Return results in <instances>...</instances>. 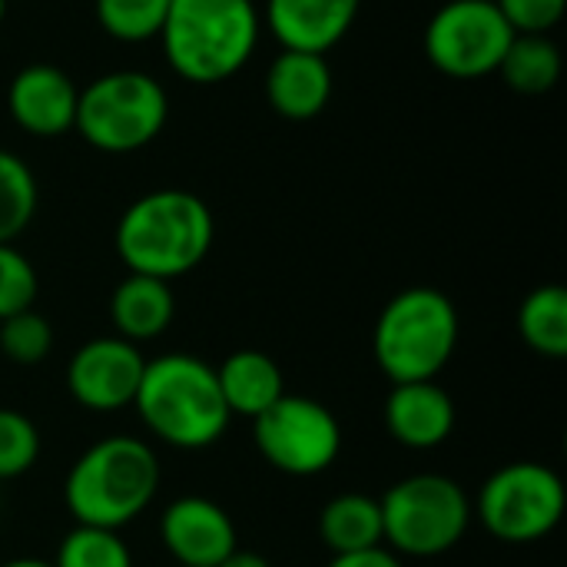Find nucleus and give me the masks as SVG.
Masks as SVG:
<instances>
[{"label":"nucleus","instance_id":"1","mask_svg":"<svg viewBox=\"0 0 567 567\" xmlns=\"http://www.w3.org/2000/svg\"><path fill=\"white\" fill-rule=\"evenodd\" d=\"M133 409L150 435L179 452L213 449L233 422L216 369L189 352L146 359Z\"/></svg>","mask_w":567,"mask_h":567},{"label":"nucleus","instance_id":"2","mask_svg":"<svg viewBox=\"0 0 567 567\" xmlns=\"http://www.w3.org/2000/svg\"><path fill=\"white\" fill-rule=\"evenodd\" d=\"M216 223L189 189H153L133 199L116 223V256L136 276L173 282L213 249Z\"/></svg>","mask_w":567,"mask_h":567},{"label":"nucleus","instance_id":"3","mask_svg":"<svg viewBox=\"0 0 567 567\" xmlns=\"http://www.w3.org/2000/svg\"><path fill=\"white\" fill-rule=\"evenodd\" d=\"M159 478L153 445L133 435H110L70 465L63 502L76 525L120 532L153 505Z\"/></svg>","mask_w":567,"mask_h":567},{"label":"nucleus","instance_id":"4","mask_svg":"<svg viewBox=\"0 0 567 567\" xmlns=\"http://www.w3.org/2000/svg\"><path fill=\"white\" fill-rule=\"evenodd\" d=\"M259 27L252 0H169L159 37L176 76L213 86L249 63Z\"/></svg>","mask_w":567,"mask_h":567},{"label":"nucleus","instance_id":"5","mask_svg":"<svg viewBox=\"0 0 567 567\" xmlns=\"http://www.w3.org/2000/svg\"><path fill=\"white\" fill-rule=\"evenodd\" d=\"M462 339L455 302L432 289L412 286L385 302L372 329V355L392 385L435 382L452 362Z\"/></svg>","mask_w":567,"mask_h":567},{"label":"nucleus","instance_id":"6","mask_svg":"<svg viewBox=\"0 0 567 567\" xmlns=\"http://www.w3.org/2000/svg\"><path fill=\"white\" fill-rule=\"evenodd\" d=\"M382 545L405 558H439L462 545L472 528V498L435 472L395 482L382 498Z\"/></svg>","mask_w":567,"mask_h":567},{"label":"nucleus","instance_id":"7","mask_svg":"<svg viewBox=\"0 0 567 567\" xmlns=\"http://www.w3.org/2000/svg\"><path fill=\"white\" fill-rule=\"evenodd\" d=\"M166 120L169 100L156 76L113 70L80 90L73 130L103 153H133L153 143Z\"/></svg>","mask_w":567,"mask_h":567},{"label":"nucleus","instance_id":"8","mask_svg":"<svg viewBox=\"0 0 567 567\" xmlns=\"http://www.w3.org/2000/svg\"><path fill=\"white\" fill-rule=\"evenodd\" d=\"M472 518L505 545H535L565 518V482L542 462H508L478 488Z\"/></svg>","mask_w":567,"mask_h":567},{"label":"nucleus","instance_id":"9","mask_svg":"<svg viewBox=\"0 0 567 567\" xmlns=\"http://www.w3.org/2000/svg\"><path fill=\"white\" fill-rule=\"evenodd\" d=\"M252 439L262 462L292 478H316L329 472L342 452L339 419L306 395H282L252 419Z\"/></svg>","mask_w":567,"mask_h":567},{"label":"nucleus","instance_id":"10","mask_svg":"<svg viewBox=\"0 0 567 567\" xmlns=\"http://www.w3.org/2000/svg\"><path fill=\"white\" fill-rule=\"evenodd\" d=\"M515 30L495 0H449L425 27V56L455 80H478L498 70Z\"/></svg>","mask_w":567,"mask_h":567},{"label":"nucleus","instance_id":"11","mask_svg":"<svg viewBox=\"0 0 567 567\" xmlns=\"http://www.w3.org/2000/svg\"><path fill=\"white\" fill-rule=\"evenodd\" d=\"M146 359L140 346L120 336H100L83 342L66 362V389L73 402L86 412H120L133 409Z\"/></svg>","mask_w":567,"mask_h":567},{"label":"nucleus","instance_id":"12","mask_svg":"<svg viewBox=\"0 0 567 567\" xmlns=\"http://www.w3.org/2000/svg\"><path fill=\"white\" fill-rule=\"evenodd\" d=\"M159 542L176 567H219L239 548L229 512L199 495H183L159 515Z\"/></svg>","mask_w":567,"mask_h":567},{"label":"nucleus","instance_id":"13","mask_svg":"<svg viewBox=\"0 0 567 567\" xmlns=\"http://www.w3.org/2000/svg\"><path fill=\"white\" fill-rule=\"evenodd\" d=\"M76 96L73 80L53 63L23 66L7 90V106L13 123L40 140H53L73 130L76 123Z\"/></svg>","mask_w":567,"mask_h":567},{"label":"nucleus","instance_id":"14","mask_svg":"<svg viewBox=\"0 0 567 567\" xmlns=\"http://www.w3.org/2000/svg\"><path fill=\"white\" fill-rule=\"evenodd\" d=\"M389 435L412 452H432L455 432V402L439 382H402L385 399Z\"/></svg>","mask_w":567,"mask_h":567},{"label":"nucleus","instance_id":"15","mask_svg":"<svg viewBox=\"0 0 567 567\" xmlns=\"http://www.w3.org/2000/svg\"><path fill=\"white\" fill-rule=\"evenodd\" d=\"M362 0H266V23L282 50L326 53L355 23Z\"/></svg>","mask_w":567,"mask_h":567},{"label":"nucleus","instance_id":"16","mask_svg":"<svg viewBox=\"0 0 567 567\" xmlns=\"http://www.w3.org/2000/svg\"><path fill=\"white\" fill-rule=\"evenodd\" d=\"M332 66L326 53L282 50L266 73V100L286 120H312L329 106Z\"/></svg>","mask_w":567,"mask_h":567},{"label":"nucleus","instance_id":"17","mask_svg":"<svg viewBox=\"0 0 567 567\" xmlns=\"http://www.w3.org/2000/svg\"><path fill=\"white\" fill-rule=\"evenodd\" d=\"M176 316V296L169 282L153 279V276H136L130 272L110 296V322L113 336L143 346L159 339Z\"/></svg>","mask_w":567,"mask_h":567},{"label":"nucleus","instance_id":"18","mask_svg":"<svg viewBox=\"0 0 567 567\" xmlns=\"http://www.w3.org/2000/svg\"><path fill=\"white\" fill-rule=\"evenodd\" d=\"M216 382L233 419H259L269 405H276L286 395L279 362L259 349H239L226 355L223 365L216 369Z\"/></svg>","mask_w":567,"mask_h":567},{"label":"nucleus","instance_id":"19","mask_svg":"<svg viewBox=\"0 0 567 567\" xmlns=\"http://www.w3.org/2000/svg\"><path fill=\"white\" fill-rule=\"evenodd\" d=\"M319 542L332 551V558L382 548L379 498L362 492H346L326 502V508L319 512Z\"/></svg>","mask_w":567,"mask_h":567},{"label":"nucleus","instance_id":"20","mask_svg":"<svg viewBox=\"0 0 567 567\" xmlns=\"http://www.w3.org/2000/svg\"><path fill=\"white\" fill-rule=\"evenodd\" d=\"M498 73L518 93H548L561 80V50L548 33H515Z\"/></svg>","mask_w":567,"mask_h":567},{"label":"nucleus","instance_id":"21","mask_svg":"<svg viewBox=\"0 0 567 567\" xmlns=\"http://www.w3.org/2000/svg\"><path fill=\"white\" fill-rule=\"evenodd\" d=\"M522 339L542 359L561 362L567 355V292L561 286H538L525 296L518 312Z\"/></svg>","mask_w":567,"mask_h":567},{"label":"nucleus","instance_id":"22","mask_svg":"<svg viewBox=\"0 0 567 567\" xmlns=\"http://www.w3.org/2000/svg\"><path fill=\"white\" fill-rule=\"evenodd\" d=\"M37 213V176L33 169L0 150V246L13 243Z\"/></svg>","mask_w":567,"mask_h":567},{"label":"nucleus","instance_id":"23","mask_svg":"<svg viewBox=\"0 0 567 567\" xmlns=\"http://www.w3.org/2000/svg\"><path fill=\"white\" fill-rule=\"evenodd\" d=\"M53 567H133V555L120 532L73 525L56 548Z\"/></svg>","mask_w":567,"mask_h":567},{"label":"nucleus","instance_id":"24","mask_svg":"<svg viewBox=\"0 0 567 567\" xmlns=\"http://www.w3.org/2000/svg\"><path fill=\"white\" fill-rule=\"evenodd\" d=\"M169 0H96L100 27L123 43H140L159 37Z\"/></svg>","mask_w":567,"mask_h":567},{"label":"nucleus","instance_id":"25","mask_svg":"<svg viewBox=\"0 0 567 567\" xmlns=\"http://www.w3.org/2000/svg\"><path fill=\"white\" fill-rule=\"evenodd\" d=\"M53 352V326L37 312H17L0 322V355L13 365H40Z\"/></svg>","mask_w":567,"mask_h":567},{"label":"nucleus","instance_id":"26","mask_svg":"<svg viewBox=\"0 0 567 567\" xmlns=\"http://www.w3.org/2000/svg\"><path fill=\"white\" fill-rule=\"evenodd\" d=\"M40 462V429L17 409H0V482L27 475Z\"/></svg>","mask_w":567,"mask_h":567},{"label":"nucleus","instance_id":"27","mask_svg":"<svg viewBox=\"0 0 567 567\" xmlns=\"http://www.w3.org/2000/svg\"><path fill=\"white\" fill-rule=\"evenodd\" d=\"M37 292H40V279H37L33 262L13 243H3L0 246V322L17 312L33 309Z\"/></svg>","mask_w":567,"mask_h":567},{"label":"nucleus","instance_id":"28","mask_svg":"<svg viewBox=\"0 0 567 567\" xmlns=\"http://www.w3.org/2000/svg\"><path fill=\"white\" fill-rule=\"evenodd\" d=\"M515 33H548L561 23L567 0H495Z\"/></svg>","mask_w":567,"mask_h":567},{"label":"nucleus","instance_id":"29","mask_svg":"<svg viewBox=\"0 0 567 567\" xmlns=\"http://www.w3.org/2000/svg\"><path fill=\"white\" fill-rule=\"evenodd\" d=\"M329 567H405L399 555H392L385 545L382 548H369V551H355V555H336Z\"/></svg>","mask_w":567,"mask_h":567},{"label":"nucleus","instance_id":"30","mask_svg":"<svg viewBox=\"0 0 567 567\" xmlns=\"http://www.w3.org/2000/svg\"><path fill=\"white\" fill-rule=\"evenodd\" d=\"M219 567H272V565H269V558H266V555H259V551H239V548H236V551H233V555H229V558H226Z\"/></svg>","mask_w":567,"mask_h":567},{"label":"nucleus","instance_id":"31","mask_svg":"<svg viewBox=\"0 0 567 567\" xmlns=\"http://www.w3.org/2000/svg\"><path fill=\"white\" fill-rule=\"evenodd\" d=\"M0 567H53V561H43V558H10Z\"/></svg>","mask_w":567,"mask_h":567},{"label":"nucleus","instance_id":"32","mask_svg":"<svg viewBox=\"0 0 567 567\" xmlns=\"http://www.w3.org/2000/svg\"><path fill=\"white\" fill-rule=\"evenodd\" d=\"M7 3H10V0H0V23H3V17H7Z\"/></svg>","mask_w":567,"mask_h":567}]
</instances>
